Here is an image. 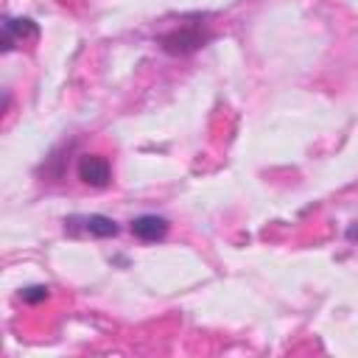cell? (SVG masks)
<instances>
[{
  "label": "cell",
  "instance_id": "obj_1",
  "mask_svg": "<svg viewBox=\"0 0 358 358\" xmlns=\"http://www.w3.org/2000/svg\"><path fill=\"white\" fill-rule=\"evenodd\" d=\"M64 227L70 232H90L95 238H109V235H117V224L106 215H73L64 221Z\"/></svg>",
  "mask_w": 358,
  "mask_h": 358
},
{
  "label": "cell",
  "instance_id": "obj_2",
  "mask_svg": "<svg viewBox=\"0 0 358 358\" xmlns=\"http://www.w3.org/2000/svg\"><path fill=\"white\" fill-rule=\"evenodd\" d=\"M78 176H81V182H87L92 187H103V185H109V162L98 154H84L78 159Z\"/></svg>",
  "mask_w": 358,
  "mask_h": 358
},
{
  "label": "cell",
  "instance_id": "obj_3",
  "mask_svg": "<svg viewBox=\"0 0 358 358\" xmlns=\"http://www.w3.org/2000/svg\"><path fill=\"white\" fill-rule=\"evenodd\" d=\"M131 232L143 241H157L168 232V221L159 218V215H140V218L131 221Z\"/></svg>",
  "mask_w": 358,
  "mask_h": 358
},
{
  "label": "cell",
  "instance_id": "obj_4",
  "mask_svg": "<svg viewBox=\"0 0 358 358\" xmlns=\"http://www.w3.org/2000/svg\"><path fill=\"white\" fill-rule=\"evenodd\" d=\"M45 296H48V288H42V285L25 291V299H28V302H39V299H45Z\"/></svg>",
  "mask_w": 358,
  "mask_h": 358
}]
</instances>
